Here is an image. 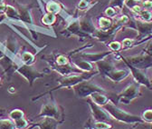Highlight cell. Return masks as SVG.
Segmentation results:
<instances>
[{
    "mask_svg": "<svg viewBox=\"0 0 152 129\" xmlns=\"http://www.w3.org/2000/svg\"><path fill=\"white\" fill-rule=\"evenodd\" d=\"M108 110L114 117L117 118L120 121H122L125 123H135V122L141 123V122H143L142 118H140L136 116H133V115L128 114L126 112H123L121 110L115 108L112 105H108Z\"/></svg>",
    "mask_w": 152,
    "mask_h": 129,
    "instance_id": "obj_1",
    "label": "cell"
},
{
    "mask_svg": "<svg viewBox=\"0 0 152 129\" xmlns=\"http://www.w3.org/2000/svg\"><path fill=\"white\" fill-rule=\"evenodd\" d=\"M128 63L130 66L136 67L139 69H145L152 66V56L150 55H143V56H137L128 58Z\"/></svg>",
    "mask_w": 152,
    "mask_h": 129,
    "instance_id": "obj_2",
    "label": "cell"
},
{
    "mask_svg": "<svg viewBox=\"0 0 152 129\" xmlns=\"http://www.w3.org/2000/svg\"><path fill=\"white\" fill-rule=\"evenodd\" d=\"M139 95H140L139 86H136L135 84H131L120 95V100L124 104H129L133 99L137 98Z\"/></svg>",
    "mask_w": 152,
    "mask_h": 129,
    "instance_id": "obj_3",
    "label": "cell"
},
{
    "mask_svg": "<svg viewBox=\"0 0 152 129\" xmlns=\"http://www.w3.org/2000/svg\"><path fill=\"white\" fill-rule=\"evenodd\" d=\"M17 71L30 82V85H32V83L34 82L35 78L43 77V74L35 71L31 66H29V65H26V64L24 66H21L17 69Z\"/></svg>",
    "mask_w": 152,
    "mask_h": 129,
    "instance_id": "obj_4",
    "label": "cell"
},
{
    "mask_svg": "<svg viewBox=\"0 0 152 129\" xmlns=\"http://www.w3.org/2000/svg\"><path fill=\"white\" fill-rule=\"evenodd\" d=\"M58 109H57L52 104H46L43 106L40 116H49V117H53V118H56L57 116H58Z\"/></svg>",
    "mask_w": 152,
    "mask_h": 129,
    "instance_id": "obj_5",
    "label": "cell"
},
{
    "mask_svg": "<svg viewBox=\"0 0 152 129\" xmlns=\"http://www.w3.org/2000/svg\"><path fill=\"white\" fill-rule=\"evenodd\" d=\"M130 69H131V72H132V75L133 77H134L135 80L140 84H143L147 86H149V81L147 79L146 76L144 75V74L140 71V69L139 68H136V67H133V66H130Z\"/></svg>",
    "mask_w": 152,
    "mask_h": 129,
    "instance_id": "obj_6",
    "label": "cell"
},
{
    "mask_svg": "<svg viewBox=\"0 0 152 129\" xmlns=\"http://www.w3.org/2000/svg\"><path fill=\"white\" fill-rule=\"evenodd\" d=\"M60 9H61V7H60L58 4H57V3L53 2V1L48 2V4H47V6H46V10H47V12H48V13H51V14H54V15L58 14L59 11H60Z\"/></svg>",
    "mask_w": 152,
    "mask_h": 129,
    "instance_id": "obj_7",
    "label": "cell"
},
{
    "mask_svg": "<svg viewBox=\"0 0 152 129\" xmlns=\"http://www.w3.org/2000/svg\"><path fill=\"white\" fill-rule=\"evenodd\" d=\"M6 15L9 18H13V19H18L19 17V13L17 12V10L13 7L12 6L7 5V10H6Z\"/></svg>",
    "mask_w": 152,
    "mask_h": 129,
    "instance_id": "obj_8",
    "label": "cell"
},
{
    "mask_svg": "<svg viewBox=\"0 0 152 129\" xmlns=\"http://www.w3.org/2000/svg\"><path fill=\"white\" fill-rule=\"evenodd\" d=\"M56 21V16L54 14H51V13H48L46 15H45L42 18V23L45 24V25H47V26H51L53 25L54 22Z\"/></svg>",
    "mask_w": 152,
    "mask_h": 129,
    "instance_id": "obj_9",
    "label": "cell"
},
{
    "mask_svg": "<svg viewBox=\"0 0 152 129\" xmlns=\"http://www.w3.org/2000/svg\"><path fill=\"white\" fill-rule=\"evenodd\" d=\"M24 116H25V114L21 109H14L9 113V117L14 121H16L20 118H23Z\"/></svg>",
    "mask_w": 152,
    "mask_h": 129,
    "instance_id": "obj_10",
    "label": "cell"
},
{
    "mask_svg": "<svg viewBox=\"0 0 152 129\" xmlns=\"http://www.w3.org/2000/svg\"><path fill=\"white\" fill-rule=\"evenodd\" d=\"M21 59L23 61L24 64L26 65H31L32 63L34 62V56L33 54H31L30 52H25L23 55H22V57H21Z\"/></svg>",
    "mask_w": 152,
    "mask_h": 129,
    "instance_id": "obj_11",
    "label": "cell"
},
{
    "mask_svg": "<svg viewBox=\"0 0 152 129\" xmlns=\"http://www.w3.org/2000/svg\"><path fill=\"white\" fill-rule=\"evenodd\" d=\"M92 98H93L94 102L96 104H98V105H105L106 102L108 101V98L105 96L99 95V94H96V93L92 94Z\"/></svg>",
    "mask_w": 152,
    "mask_h": 129,
    "instance_id": "obj_12",
    "label": "cell"
},
{
    "mask_svg": "<svg viewBox=\"0 0 152 129\" xmlns=\"http://www.w3.org/2000/svg\"><path fill=\"white\" fill-rule=\"evenodd\" d=\"M42 125L41 127H44V128H53L54 127V122H53V117H49V116H45V119L40 123Z\"/></svg>",
    "mask_w": 152,
    "mask_h": 129,
    "instance_id": "obj_13",
    "label": "cell"
},
{
    "mask_svg": "<svg viewBox=\"0 0 152 129\" xmlns=\"http://www.w3.org/2000/svg\"><path fill=\"white\" fill-rule=\"evenodd\" d=\"M15 125L9 119H0V128H15Z\"/></svg>",
    "mask_w": 152,
    "mask_h": 129,
    "instance_id": "obj_14",
    "label": "cell"
},
{
    "mask_svg": "<svg viewBox=\"0 0 152 129\" xmlns=\"http://www.w3.org/2000/svg\"><path fill=\"white\" fill-rule=\"evenodd\" d=\"M140 17L142 18V19L147 23H149L152 20V13L150 11H148V9L141 11L140 13Z\"/></svg>",
    "mask_w": 152,
    "mask_h": 129,
    "instance_id": "obj_15",
    "label": "cell"
},
{
    "mask_svg": "<svg viewBox=\"0 0 152 129\" xmlns=\"http://www.w3.org/2000/svg\"><path fill=\"white\" fill-rule=\"evenodd\" d=\"M142 120L147 123H152V109H147L142 113Z\"/></svg>",
    "mask_w": 152,
    "mask_h": 129,
    "instance_id": "obj_16",
    "label": "cell"
},
{
    "mask_svg": "<svg viewBox=\"0 0 152 129\" xmlns=\"http://www.w3.org/2000/svg\"><path fill=\"white\" fill-rule=\"evenodd\" d=\"M15 128H26L28 126V122L23 117V118H20L16 121H15Z\"/></svg>",
    "mask_w": 152,
    "mask_h": 129,
    "instance_id": "obj_17",
    "label": "cell"
},
{
    "mask_svg": "<svg viewBox=\"0 0 152 129\" xmlns=\"http://www.w3.org/2000/svg\"><path fill=\"white\" fill-rule=\"evenodd\" d=\"M110 25H111V21L110 19H108V18L102 17L101 19H100V26H101L102 28L106 29L109 27H110Z\"/></svg>",
    "mask_w": 152,
    "mask_h": 129,
    "instance_id": "obj_18",
    "label": "cell"
},
{
    "mask_svg": "<svg viewBox=\"0 0 152 129\" xmlns=\"http://www.w3.org/2000/svg\"><path fill=\"white\" fill-rule=\"evenodd\" d=\"M67 63H68V60L64 56H60L57 58V64L59 66H65Z\"/></svg>",
    "mask_w": 152,
    "mask_h": 129,
    "instance_id": "obj_19",
    "label": "cell"
},
{
    "mask_svg": "<svg viewBox=\"0 0 152 129\" xmlns=\"http://www.w3.org/2000/svg\"><path fill=\"white\" fill-rule=\"evenodd\" d=\"M110 47L114 51H119L121 48V45L119 42H112L110 44Z\"/></svg>",
    "mask_w": 152,
    "mask_h": 129,
    "instance_id": "obj_20",
    "label": "cell"
},
{
    "mask_svg": "<svg viewBox=\"0 0 152 129\" xmlns=\"http://www.w3.org/2000/svg\"><path fill=\"white\" fill-rule=\"evenodd\" d=\"M132 44H133V40L132 39L126 38L122 42V46H123V48H128V47H130Z\"/></svg>",
    "mask_w": 152,
    "mask_h": 129,
    "instance_id": "obj_21",
    "label": "cell"
},
{
    "mask_svg": "<svg viewBox=\"0 0 152 129\" xmlns=\"http://www.w3.org/2000/svg\"><path fill=\"white\" fill-rule=\"evenodd\" d=\"M142 6L145 9H149L152 8V1H149V0H147V1L142 3Z\"/></svg>",
    "mask_w": 152,
    "mask_h": 129,
    "instance_id": "obj_22",
    "label": "cell"
},
{
    "mask_svg": "<svg viewBox=\"0 0 152 129\" xmlns=\"http://www.w3.org/2000/svg\"><path fill=\"white\" fill-rule=\"evenodd\" d=\"M106 14L109 16H114V15H115V14H116V12H115V10H114L113 8H108L106 10Z\"/></svg>",
    "mask_w": 152,
    "mask_h": 129,
    "instance_id": "obj_23",
    "label": "cell"
},
{
    "mask_svg": "<svg viewBox=\"0 0 152 129\" xmlns=\"http://www.w3.org/2000/svg\"><path fill=\"white\" fill-rule=\"evenodd\" d=\"M96 127L97 128H109V127H110V125H109L107 124H104V123H97Z\"/></svg>",
    "mask_w": 152,
    "mask_h": 129,
    "instance_id": "obj_24",
    "label": "cell"
},
{
    "mask_svg": "<svg viewBox=\"0 0 152 129\" xmlns=\"http://www.w3.org/2000/svg\"><path fill=\"white\" fill-rule=\"evenodd\" d=\"M7 10V6L4 3H0V15L6 13Z\"/></svg>",
    "mask_w": 152,
    "mask_h": 129,
    "instance_id": "obj_25",
    "label": "cell"
},
{
    "mask_svg": "<svg viewBox=\"0 0 152 129\" xmlns=\"http://www.w3.org/2000/svg\"><path fill=\"white\" fill-rule=\"evenodd\" d=\"M146 53L150 55V56H152V42L146 47Z\"/></svg>",
    "mask_w": 152,
    "mask_h": 129,
    "instance_id": "obj_26",
    "label": "cell"
},
{
    "mask_svg": "<svg viewBox=\"0 0 152 129\" xmlns=\"http://www.w3.org/2000/svg\"><path fill=\"white\" fill-rule=\"evenodd\" d=\"M87 5H88L87 1H85V0H83V1H82V2L79 4V7H80L81 9H84V8H86V7H87Z\"/></svg>",
    "mask_w": 152,
    "mask_h": 129,
    "instance_id": "obj_27",
    "label": "cell"
},
{
    "mask_svg": "<svg viewBox=\"0 0 152 129\" xmlns=\"http://www.w3.org/2000/svg\"><path fill=\"white\" fill-rule=\"evenodd\" d=\"M3 56H4L3 51H2V50H0V58H2V57H3Z\"/></svg>",
    "mask_w": 152,
    "mask_h": 129,
    "instance_id": "obj_28",
    "label": "cell"
},
{
    "mask_svg": "<svg viewBox=\"0 0 152 129\" xmlns=\"http://www.w3.org/2000/svg\"><path fill=\"white\" fill-rule=\"evenodd\" d=\"M13 87H10V89H9V92H11V93H13V92H15V90H14V89H12Z\"/></svg>",
    "mask_w": 152,
    "mask_h": 129,
    "instance_id": "obj_29",
    "label": "cell"
},
{
    "mask_svg": "<svg viewBox=\"0 0 152 129\" xmlns=\"http://www.w3.org/2000/svg\"><path fill=\"white\" fill-rule=\"evenodd\" d=\"M3 111H4V110H3L2 108H0V114H1V113H2Z\"/></svg>",
    "mask_w": 152,
    "mask_h": 129,
    "instance_id": "obj_30",
    "label": "cell"
},
{
    "mask_svg": "<svg viewBox=\"0 0 152 129\" xmlns=\"http://www.w3.org/2000/svg\"><path fill=\"white\" fill-rule=\"evenodd\" d=\"M4 2V0H0V3H3Z\"/></svg>",
    "mask_w": 152,
    "mask_h": 129,
    "instance_id": "obj_31",
    "label": "cell"
},
{
    "mask_svg": "<svg viewBox=\"0 0 152 129\" xmlns=\"http://www.w3.org/2000/svg\"><path fill=\"white\" fill-rule=\"evenodd\" d=\"M1 81H2V79H1V77H0V85H1Z\"/></svg>",
    "mask_w": 152,
    "mask_h": 129,
    "instance_id": "obj_32",
    "label": "cell"
},
{
    "mask_svg": "<svg viewBox=\"0 0 152 129\" xmlns=\"http://www.w3.org/2000/svg\"><path fill=\"white\" fill-rule=\"evenodd\" d=\"M85 1H87V2H89V1H90V0H85Z\"/></svg>",
    "mask_w": 152,
    "mask_h": 129,
    "instance_id": "obj_33",
    "label": "cell"
}]
</instances>
